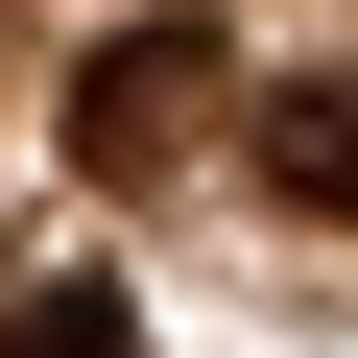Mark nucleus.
<instances>
[{"instance_id": "f257e3e1", "label": "nucleus", "mask_w": 358, "mask_h": 358, "mask_svg": "<svg viewBox=\"0 0 358 358\" xmlns=\"http://www.w3.org/2000/svg\"><path fill=\"white\" fill-rule=\"evenodd\" d=\"M192 120H215V24H167V0H143V24L72 48V167H167Z\"/></svg>"}, {"instance_id": "f03ea898", "label": "nucleus", "mask_w": 358, "mask_h": 358, "mask_svg": "<svg viewBox=\"0 0 358 358\" xmlns=\"http://www.w3.org/2000/svg\"><path fill=\"white\" fill-rule=\"evenodd\" d=\"M263 167H287V215H358V72H310V96L263 120Z\"/></svg>"}, {"instance_id": "7ed1b4c3", "label": "nucleus", "mask_w": 358, "mask_h": 358, "mask_svg": "<svg viewBox=\"0 0 358 358\" xmlns=\"http://www.w3.org/2000/svg\"><path fill=\"white\" fill-rule=\"evenodd\" d=\"M0 358H120V287H24V310H0Z\"/></svg>"}]
</instances>
